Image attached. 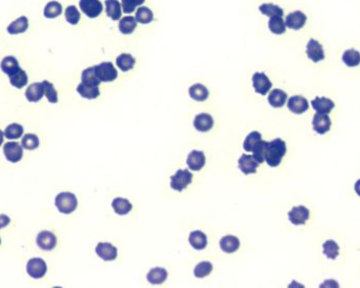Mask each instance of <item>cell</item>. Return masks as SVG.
<instances>
[{"label":"cell","mask_w":360,"mask_h":288,"mask_svg":"<svg viewBox=\"0 0 360 288\" xmlns=\"http://www.w3.org/2000/svg\"><path fill=\"white\" fill-rule=\"evenodd\" d=\"M287 153V144L280 138H276L273 141L268 142L265 152V162L271 168H277L282 161V158Z\"/></svg>","instance_id":"1"},{"label":"cell","mask_w":360,"mask_h":288,"mask_svg":"<svg viewBox=\"0 0 360 288\" xmlns=\"http://www.w3.org/2000/svg\"><path fill=\"white\" fill-rule=\"evenodd\" d=\"M77 205H78L77 198H76V196L73 193L63 191V193L58 194L55 198V206L61 214L65 215L72 214L73 212H75V209L77 208Z\"/></svg>","instance_id":"2"},{"label":"cell","mask_w":360,"mask_h":288,"mask_svg":"<svg viewBox=\"0 0 360 288\" xmlns=\"http://www.w3.org/2000/svg\"><path fill=\"white\" fill-rule=\"evenodd\" d=\"M192 180L193 174L189 169H178L175 175L171 176V187L181 193L192 183Z\"/></svg>","instance_id":"3"},{"label":"cell","mask_w":360,"mask_h":288,"mask_svg":"<svg viewBox=\"0 0 360 288\" xmlns=\"http://www.w3.org/2000/svg\"><path fill=\"white\" fill-rule=\"evenodd\" d=\"M95 72L101 82H112L118 77V72L112 62H101L95 66Z\"/></svg>","instance_id":"4"},{"label":"cell","mask_w":360,"mask_h":288,"mask_svg":"<svg viewBox=\"0 0 360 288\" xmlns=\"http://www.w3.org/2000/svg\"><path fill=\"white\" fill-rule=\"evenodd\" d=\"M48 271L46 261L41 258H33L29 260L27 264V272L33 279H41Z\"/></svg>","instance_id":"5"},{"label":"cell","mask_w":360,"mask_h":288,"mask_svg":"<svg viewBox=\"0 0 360 288\" xmlns=\"http://www.w3.org/2000/svg\"><path fill=\"white\" fill-rule=\"evenodd\" d=\"M79 8L88 18H96L103 13V5L100 0H80Z\"/></svg>","instance_id":"6"},{"label":"cell","mask_w":360,"mask_h":288,"mask_svg":"<svg viewBox=\"0 0 360 288\" xmlns=\"http://www.w3.org/2000/svg\"><path fill=\"white\" fill-rule=\"evenodd\" d=\"M253 87L259 95H267L272 88V82L264 73H255L252 77Z\"/></svg>","instance_id":"7"},{"label":"cell","mask_w":360,"mask_h":288,"mask_svg":"<svg viewBox=\"0 0 360 288\" xmlns=\"http://www.w3.org/2000/svg\"><path fill=\"white\" fill-rule=\"evenodd\" d=\"M36 243H37L38 247L42 249V251L50 252V251H53V249L56 247L57 238L52 232H49V230H42V232H40L37 235Z\"/></svg>","instance_id":"8"},{"label":"cell","mask_w":360,"mask_h":288,"mask_svg":"<svg viewBox=\"0 0 360 288\" xmlns=\"http://www.w3.org/2000/svg\"><path fill=\"white\" fill-rule=\"evenodd\" d=\"M3 153L8 161L17 163L20 161L23 156L22 145L17 142H6L3 145Z\"/></svg>","instance_id":"9"},{"label":"cell","mask_w":360,"mask_h":288,"mask_svg":"<svg viewBox=\"0 0 360 288\" xmlns=\"http://www.w3.org/2000/svg\"><path fill=\"white\" fill-rule=\"evenodd\" d=\"M307 55L309 59H311L314 63H317L325 59V50L322 44L316 39H309L307 44Z\"/></svg>","instance_id":"10"},{"label":"cell","mask_w":360,"mask_h":288,"mask_svg":"<svg viewBox=\"0 0 360 288\" xmlns=\"http://www.w3.org/2000/svg\"><path fill=\"white\" fill-rule=\"evenodd\" d=\"M288 216L290 222L294 225H303L309 220V210L302 205L295 206L290 210Z\"/></svg>","instance_id":"11"},{"label":"cell","mask_w":360,"mask_h":288,"mask_svg":"<svg viewBox=\"0 0 360 288\" xmlns=\"http://www.w3.org/2000/svg\"><path fill=\"white\" fill-rule=\"evenodd\" d=\"M95 252H96L99 258H101L103 261H106V262L116 260L117 255H118L117 248L113 244H111V243H103V242L98 243L96 249H95Z\"/></svg>","instance_id":"12"},{"label":"cell","mask_w":360,"mask_h":288,"mask_svg":"<svg viewBox=\"0 0 360 288\" xmlns=\"http://www.w3.org/2000/svg\"><path fill=\"white\" fill-rule=\"evenodd\" d=\"M313 130L319 134V135H324V134L327 133L331 129V119L326 114H319L316 113L313 117L312 121Z\"/></svg>","instance_id":"13"},{"label":"cell","mask_w":360,"mask_h":288,"mask_svg":"<svg viewBox=\"0 0 360 288\" xmlns=\"http://www.w3.org/2000/svg\"><path fill=\"white\" fill-rule=\"evenodd\" d=\"M307 19H308L307 15L301 11H295L290 13L286 18L287 28L298 31L305 27V24L307 23Z\"/></svg>","instance_id":"14"},{"label":"cell","mask_w":360,"mask_h":288,"mask_svg":"<svg viewBox=\"0 0 360 288\" xmlns=\"http://www.w3.org/2000/svg\"><path fill=\"white\" fill-rule=\"evenodd\" d=\"M239 169L241 170L244 175L255 174L259 166V163L256 161L255 158L251 155L243 153L238 160Z\"/></svg>","instance_id":"15"},{"label":"cell","mask_w":360,"mask_h":288,"mask_svg":"<svg viewBox=\"0 0 360 288\" xmlns=\"http://www.w3.org/2000/svg\"><path fill=\"white\" fill-rule=\"evenodd\" d=\"M187 164L191 170L198 171L202 169V168L206 165L205 152L201 151H192L188 156Z\"/></svg>","instance_id":"16"},{"label":"cell","mask_w":360,"mask_h":288,"mask_svg":"<svg viewBox=\"0 0 360 288\" xmlns=\"http://www.w3.org/2000/svg\"><path fill=\"white\" fill-rule=\"evenodd\" d=\"M288 108L292 113L300 115L309 110V102L302 96H293L288 100Z\"/></svg>","instance_id":"17"},{"label":"cell","mask_w":360,"mask_h":288,"mask_svg":"<svg viewBox=\"0 0 360 288\" xmlns=\"http://www.w3.org/2000/svg\"><path fill=\"white\" fill-rule=\"evenodd\" d=\"M193 125L195 127V130H197L198 132L201 133H206L212 130V127L214 125V119L210 114L201 113L195 117Z\"/></svg>","instance_id":"18"},{"label":"cell","mask_w":360,"mask_h":288,"mask_svg":"<svg viewBox=\"0 0 360 288\" xmlns=\"http://www.w3.org/2000/svg\"><path fill=\"white\" fill-rule=\"evenodd\" d=\"M219 245H220L221 251L224 252L225 254H234L239 249L240 241L237 237L227 235L220 239Z\"/></svg>","instance_id":"19"},{"label":"cell","mask_w":360,"mask_h":288,"mask_svg":"<svg viewBox=\"0 0 360 288\" xmlns=\"http://www.w3.org/2000/svg\"><path fill=\"white\" fill-rule=\"evenodd\" d=\"M29 29V19L25 16H20L18 17L16 20L12 21L8 28H6V31L8 33L11 35H18V34H22L24 32H27Z\"/></svg>","instance_id":"20"},{"label":"cell","mask_w":360,"mask_h":288,"mask_svg":"<svg viewBox=\"0 0 360 288\" xmlns=\"http://www.w3.org/2000/svg\"><path fill=\"white\" fill-rule=\"evenodd\" d=\"M189 242L196 251H202L207 245L206 235L202 233L201 230H194L189 236Z\"/></svg>","instance_id":"21"},{"label":"cell","mask_w":360,"mask_h":288,"mask_svg":"<svg viewBox=\"0 0 360 288\" xmlns=\"http://www.w3.org/2000/svg\"><path fill=\"white\" fill-rule=\"evenodd\" d=\"M312 106L316 113L319 114H330L334 108L335 104L334 102L326 97H316L314 100H312Z\"/></svg>","instance_id":"22"},{"label":"cell","mask_w":360,"mask_h":288,"mask_svg":"<svg viewBox=\"0 0 360 288\" xmlns=\"http://www.w3.org/2000/svg\"><path fill=\"white\" fill-rule=\"evenodd\" d=\"M168 278V271L162 267H155L147 274V280L148 282L152 285H160Z\"/></svg>","instance_id":"23"},{"label":"cell","mask_w":360,"mask_h":288,"mask_svg":"<svg viewBox=\"0 0 360 288\" xmlns=\"http://www.w3.org/2000/svg\"><path fill=\"white\" fill-rule=\"evenodd\" d=\"M44 96V88L42 82H35L31 85L25 91V97L30 102H38Z\"/></svg>","instance_id":"24"},{"label":"cell","mask_w":360,"mask_h":288,"mask_svg":"<svg viewBox=\"0 0 360 288\" xmlns=\"http://www.w3.org/2000/svg\"><path fill=\"white\" fill-rule=\"evenodd\" d=\"M0 68H1L2 72L8 75L9 77L17 73L20 69V66H19L18 60L15 58L14 56H6L0 62Z\"/></svg>","instance_id":"25"},{"label":"cell","mask_w":360,"mask_h":288,"mask_svg":"<svg viewBox=\"0 0 360 288\" xmlns=\"http://www.w3.org/2000/svg\"><path fill=\"white\" fill-rule=\"evenodd\" d=\"M287 100H288L287 93L283 92L282 89H279V88L273 89V91L270 93L269 98H268L270 105L275 108L282 107L284 104H286Z\"/></svg>","instance_id":"26"},{"label":"cell","mask_w":360,"mask_h":288,"mask_svg":"<svg viewBox=\"0 0 360 288\" xmlns=\"http://www.w3.org/2000/svg\"><path fill=\"white\" fill-rule=\"evenodd\" d=\"M105 13L112 20H119L121 18V3L118 0H105Z\"/></svg>","instance_id":"27"},{"label":"cell","mask_w":360,"mask_h":288,"mask_svg":"<svg viewBox=\"0 0 360 288\" xmlns=\"http://www.w3.org/2000/svg\"><path fill=\"white\" fill-rule=\"evenodd\" d=\"M112 207L114 212L120 216L128 215L133 208L132 203L128 199H124V198H115L112 201Z\"/></svg>","instance_id":"28"},{"label":"cell","mask_w":360,"mask_h":288,"mask_svg":"<svg viewBox=\"0 0 360 288\" xmlns=\"http://www.w3.org/2000/svg\"><path fill=\"white\" fill-rule=\"evenodd\" d=\"M77 92L81 96V97H84V98L88 99V100L96 99L97 97H99V95H100V91H99L98 86L87 85L84 82H81L78 85Z\"/></svg>","instance_id":"29"},{"label":"cell","mask_w":360,"mask_h":288,"mask_svg":"<svg viewBox=\"0 0 360 288\" xmlns=\"http://www.w3.org/2000/svg\"><path fill=\"white\" fill-rule=\"evenodd\" d=\"M189 97H191L195 101L202 102L207 99L208 97V89L205 86L200 85V83H196L193 85L189 89Z\"/></svg>","instance_id":"30"},{"label":"cell","mask_w":360,"mask_h":288,"mask_svg":"<svg viewBox=\"0 0 360 288\" xmlns=\"http://www.w3.org/2000/svg\"><path fill=\"white\" fill-rule=\"evenodd\" d=\"M137 20L133 16H125L119 20V32L123 35H130L135 31Z\"/></svg>","instance_id":"31"},{"label":"cell","mask_w":360,"mask_h":288,"mask_svg":"<svg viewBox=\"0 0 360 288\" xmlns=\"http://www.w3.org/2000/svg\"><path fill=\"white\" fill-rule=\"evenodd\" d=\"M136 59L131 54H121L117 57L116 66L121 69L122 72H129L134 68Z\"/></svg>","instance_id":"32"},{"label":"cell","mask_w":360,"mask_h":288,"mask_svg":"<svg viewBox=\"0 0 360 288\" xmlns=\"http://www.w3.org/2000/svg\"><path fill=\"white\" fill-rule=\"evenodd\" d=\"M269 29L273 34L281 35V34L286 33L287 24H286V21L283 20L282 17H279V16L271 17L269 20Z\"/></svg>","instance_id":"33"},{"label":"cell","mask_w":360,"mask_h":288,"mask_svg":"<svg viewBox=\"0 0 360 288\" xmlns=\"http://www.w3.org/2000/svg\"><path fill=\"white\" fill-rule=\"evenodd\" d=\"M62 13V5L58 1H50L46 4L43 9V15L48 19H54L61 15Z\"/></svg>","instance_id":"34"},{"label":"cell","mask_w":360,"mask_h":288,"mask_svg":"<svg viewBox=\"0 0 360 288\" xmlns=\"http://www.w3.org/2000/svg\"><path fill=\"white\" fill-rule=\"evenodd\" d=\"M343 61L346 67L355 68L360 65V53L357 50H346L343 55Z\"/></svg>","instance_id":"35"},{"label":"cell","mask_w":360,"mask_h":288,"mask_svg":"<svg viewBox=\"0 0 360 288\" xmlns=\"http://www.w3.org/2000/svg\"><path fill=\"white\" fill-rule=\"evenodd\" d=\"M81 82L86 83L87 85H93V86H98L100 85V80L95 72V67L87 68L84 69L81 73Z\"/></svg>","instance_id":"36"},{"label":"cell","mask_w":360,"mask_h":288,"mask_svg":"<svg viewBox=\"0 0 360 288\" xmlns=\"http://www.w3.org/2000/svg\"><path fill=\"white\" fill-rule=\"evenodd\" d=\"M28 81H29L28 74L25 73L22 68L19 69V71L17 73H15L14 75L10 76V83H11V85L16 88H19V89L27 85Z\"/></svg>","instance_id":"37"},{"label":"cell","mask_w":360,"mask_h":288,"mask_svg":"<svg viewBox=\"0 0 360 288\" xmlns=\"http://www.w3.org/2000/svg\"><path fill=\"white\" fill-rule=\"evenodd\" d=\"M259 11H260L261 14L271 17H283V10L276 4L273 3H263L260 6H259Z\"/></svg>","instance_id":"38"},{"label":"cell","mask_w":360,"mask_h":288,"mask_svg":"<svg viewBox=\"0 0 360 288\" xmlns=\"http://www.w3.org/2000/svg\"><path fill=\"white\" fill-rule=\"evenodd\" d=\"M324 254L327 259L335 260L339 255V245L334 240H327L322 245Z\"/></svg>","instance_id":"39"},{"label":"cell","mask_w":360,"mask_h":288,"mask_svg":"<svg viewBox=\"0 0 360 288\" xmlns=\"http://www.w3.org/2000/svg\"><path fill=\"white\" fill-rule=\"evenodd\" d=\"M213 271V264L211 262L202 261L194 268V276L198 279H204L207 277Z\"/></svg>","instance_id":"40"},{"label":"cell","mask_w":360,"mask_h":288,"mask_svg":"<svg viewBox=\"0 0 360 288\" xmlns=\"http://www.w3.org/2000/svg\"><path fill=\"white\" fill-rule=\"evenodd\" d=\"M136 20L141 24H148L154 20V15L147 6H140L136 12Z\"/></svg>","instance_id":"41"},{"label":"cell","mask_w":360,"mask_h":288,"mask_svg":"<svg viewBox=\"0 0 360 288\" xmlns=\"http://www.w3.org/2000/svg\"><path fill=\"white\" fill-rule=\"evenodd\" d=\"M262 139L261 137V134L259 132H251L248 136H246V138L244 139V142H243V149L244 151L246 152H253V149L256 146V144L260 141V140Z\"/></svg>","instance_id":"42"},{"label":"cell","mask_w":360,"mask_h":288,"mask_svg":"<svg viewBox=\"0 0 360 288\" xmlns=\"http://www.w3.org/2000/svg\"><path fill=\"white\" fill-rule=\"evenodd\" d=\"M23 135V127L18 123H12L6 126L4 131V136L10 140H16L21 138Z\"/></svg>","instance_id":"43"},{"label":"cell","mask_w":360,"mask_h":288,"mask_svg":"<svg viewBox=\"0 0 360 288\" xmlns=\"http://www.w3.org/2000/svg\"><path fill=\"white\" fill-rule=\"evenodd\" d=\"M39 138L34 134H25L24 137L21 139V145L24 150L34 151L39 146Z\"/></svg>","instance_id":"44"},{"label":"cell","mask_w":360,"mask_h":288,"mask_svg":"<svg viewBox=\"0 0 360 288\" xmlns=\"http://www.w3.org/2000/svg\"><path fill=\"white\" fill-rule=\"evenodd\" d=\"M267 147H268V141H263L261 139L259 141L256 146L253 149V157L255 158L256 161L260 164L265 161V152H267Z\"/></svg>","instance_id":"45"},{"label":"cell","mask_w":360,"mask_h":288,"mask_svg":"<svg viewBox=\"0 0 360 288\" xmlns=\"http://www.w3.org/2000/svg\"><path fill=\"white\" fill-rule=\"evenodd\" d=\"M42 85L44 88V95H46L48 101L50 103H57L58 102V94H57L53 83H51L48 80H43Z\"/></svg>","instance_id":"46"},{"label":"cell","mask_w":360,"mask_h":288,"mask_svg":"<svg viewBox=\"0 0 360 288\" xmlns=\"http://www.w3.org/2000/svg\"><path fill=\"white\" fill-rule=\"evenodd\" d=\"M65 16H66V20L67 22H69V24L72 25H76L79 20H80V12L79 10L76 8L75 5H69L68 8L66 9V12H65Z\"/></svg>","instance_id":"47"},{"label":"cell","mask_w":360,"mask_h":288,"mask_svg":"<svg viewBox=\"0 0 360 288\" xmlns=\"http://www.w3.org/2000/svg\"><path fill=\"white\" fill-rule=\"evenodd\" d=\"M145 0H121V6L122 10L126 14H130V13H133L137 6L143 4Z\"/></svg>","instance_id":"48"},{"label":"cell","mask_w":360,"mask_h":288,"mask_svg":"<svg viewBox=\"0 0 360 288\" xmlns=\"http://www.w3.org/2000/svg\"><path fill=\"white\" fill-rule=\"evenodd\" d=\"M11 222V218L6 215H0V229L6 227Z\"/></svg>","instance_id":"49"},{"label":"cell","mask_w":360,"mask_h":288,"mask_svg":"<svg viewBox=\"0 0 360 288\" xmlns=\"http://www.w3.org/2000/svg\"><path fill=\"white\" fill-rule=\"evenodd\" d=\"M354 188H355L356 194L360 197V179L355 183V187H354Z\"/></svg>","instance_id":"50"},{"label":"cell","mask_w":360,"mask_h":288,"mask_svg":"<svg viewBox=\"0 0 360 288\" xmlns=\"http://www.w3.org/2000/svg\"><path fill=\"white\" fill-rule=\"evenodd\" d=\"M3 137H4V132H2L1 130H0V146L2 145V142H3Z\"/></svg>","instance_id":"51"},{"label":"cell","mask_w":360,"mask_h":288,"mask_svg":"<svg viewBox=\"0 0 360 288\" xmlns=\"http://www.w3.org/2000/svg\"><path fill=\"white\" fill-rule=\"evenodd\" d=\"M0 245H1V238H0Z\"/></svg>","instance_id":"52"}]
</instances>
